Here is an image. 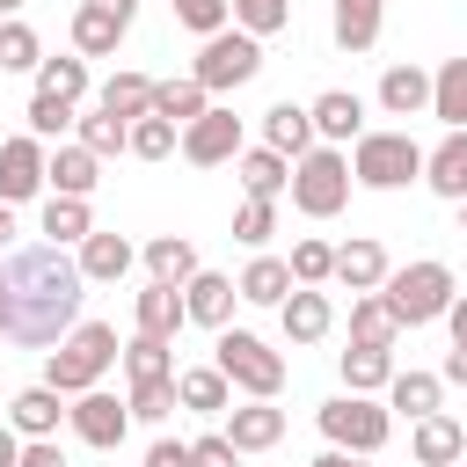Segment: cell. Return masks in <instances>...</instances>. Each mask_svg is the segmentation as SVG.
Segmentation results:
<instances>
[{
	"label": "cell",
	"mask_w": 467,
	"mask_h": 467,
	"mask_svg": "<svg viewBox=\"0 0 467 467\" xmlns=\"http://www.w3.org/2000/svg\"><path fill=\"white\" fill-rule=\"evenodd\" d=\"M409 452H416V467H452V460L467 452V431H460L452 416H416Z\"/></svg>",
	"instance_id": "cell-19"
},
{
	"label": "cell",
	"mask_w": 467,
	"mask_h": 467,
	"mask_svg": "<svg viewBox=\"0 0 467 467\" xmlns=\"http://www.w3.org/2000/svg\"><path fill=\"white\" fill-rule=\"evenodd\" d=\"M460 234H467V197H460Z\"/></svg>",
	"instance_id": "cell-58"
},
{
	"label": "cell",
	"mask_w": 467,
	"mask_h": 467,
	"mask_svg": "<svg viewBox=\"0 0 467 467\" xmlns=\"http://www.w3.org/2000/svg\"><path fill=\"white\" fill-rule=\"evenodd\" d=\"M445 321H452V343H467V292H452V306H445Z\"/></svg>",
	"instance_id": "cell-53"
},
{
	"label": "cell",
	"mask_w": 467,
	"mask_h": 467,
	"mask_svg": "<svg viewBox=\"0 0 467 467\" xmlns=\"http://www.w3.org/2000/svg\"><path fill=\"white\" fill-rule=\"evenodd\" d=\"M197 270H204V263H197V248H190L182 234H153V241H146V277H153V285H190Z\"/></svg>",
	"instance_id": "cell-25"
},
{
	"label": "cell",
	"mask_w": 467,
	"mask_h": 467,
	"mask_svg": "<svg viewBox=\"0 0 467 467\" xmlns=\"http://www.w3.org/2000/svg\"><path fill=\"white\" fill-rule=\"evenodd\" d=\"M379 109H387V117L431 109V73H423V66H387V73H379Z\"/></svg>",
	"instance_id": "cell-22"
},
{
	"label": "cell",
	"mask_w": 467,
	"mask_h": 467,
	"mask_svg": "<svg viewBox=\"0 0 467 467\" xmlns=\"http://www.w3.org/2000/svg\"><path fill=\"white\" fill-rule=\"evenodd\" d=\"M314 467H372V460H358V452H336V445H328V452H321Z\"/></svg>",
	"instance_id": "cell-54"
},
{
	"label": "cell",
	"mask_w": 467,
	"mask_h": 467,
	"mask_svg": "<svg viewBox=\"0 0 467 467\" xmlns=\"http://www.w3.org/2000/svg\"><path fill=\"white\" fill-rule=\"evenodd\" d=\"M7 234H15V219H7V204H0V241H7Z\"/></svg>",
	"instance_id": "cell-57"
},
{
	"label": "cell",
	"mask_w": 467,
	"mask_h": 467,
	"mask_svg": "<svg viewBox=\"0 0 467 467\" xmlns=\"http://www.w3.org/2000/svg\"><path fill=\"white\" fill-rule=\"evenodd\" d=\"M175 401H182L190 416H226L234 387H226V372H219V365H197V372H175Z\"/></svg>",
	"instance_id": "cell-26"
},
{
	"label": "cell",
	"mask_w": 467,
	"mask_h": 467,
	"mask_svg": "<svg viewBox=\"0 0 467 467\" xmlns=\"http://www.w3.org/2000/svg\"><path fill=\"white\" fill-rule=\"evenodd\" d=\"M168 7H175V22H182V29H197V36H219V29H226V15H234L226 0H168Z\"/></svg>",
	"instance_id": "cell-48"
},
{
	"label": "cell",
	"mask_w": 467,
	"mask_h": 467,
	"mask_svg": "<svg viewBox=\"0 0 467 467\" xmlns=\"http://www.w3.org/2000/svg\"><path fill=\"white\" fill-rule=\"evenodd\" d=\"M321 431H328V445H336V452L372 460V452L387 445L394 416H387L379 401H365V394H336V401H321Z\"/></svg>",
	"instance_id": "cell-8"
},
{
	"label": "cell",
	"mask_w": 467,
	"mask_h": 467,
	"mask_svg": "<svg viewBox=\"0 0 467 467\" xmlns=\"http://www.w3.org/2000/svg\"><path fill=\"white\" fill-rule=\"evenodd\" d=\"M36 88L58 95V102H80V95H88V66H80V58H44V66H36Z\"/></svg>",
	"instance_id": "cell-40"
},
{
	"label": "cell",
	"mask_w": 467,
	"mask_h": 467,
	"mask_svg": "<svg viewBox=\"0 0 467 467\" xmlns=\"http://www.w3.org/2000/svg\"><path fill=\"white\" fill-rule=\"evenodd\" d=\"M117 350H124V343H117L109 321H80V328L44 358V387H51V394H88V387L117 365Z\"/></svg>",
	"instance_id": "cell-2"
},
{
	"label": "cell",
	"mask_w": 467,
	"mask_h": 467,
	"mask_svg": "<svg viewBox=\"0 0 467 467\" xmlns=\"http://www.w3.org/2000/svg\"><path fill=\"white\" fill-rule=\"evenodd\" d=\"M190 467H241V452H234L226 438H197V445H190Z\"/></svg>",
	"instance_id": "cell-49"
},
{
	"label": "cell",
	"mask_w": 467,
	"mask_h": 467,
	"mask_svg": "<svg viewBox=\"0 0 467 467\" xmlns=\"http://www.w3.org/2000/svg\"><path fill=\"white\" fill-rule=\"evenodd\" d=\"M241 299H255V306H285L292 299V270L277 263V255H255L248 270H241V285H234Z\"/></svg>",
	"instance_id": "cell-35"
},
{
	"label": "cell",
	"mask_w": 467,
	"mask_h": 467,
	"mask_svg": "<svg viewBox=\"0 0 467 467\" xmlns=\"http://www.w3.org/2000/svg\"><path fill=\"white\" fill-rule=\"evenodd\" d=\"M66 124H73V102H58V95L36 88V95H29V139H58Z\"/></svg>",
	"instance_id": "cell-47"
},
{
	"label": "cell",
	"mask_w": 467,
	"mask_h": 467,
	"mask_svg": "<svg viewBox=\"0 0 467 467\" xmlns=\"http://www.w3.org/2000/svg\"><path fill=\"white\" fill-rule=\"evenodd\" d=\"M146 467H190V445H182V438H153Z\"/></svg>",
	"instance_id": "cell-51"
},
{
	"label": "cell",
	"mask_w": 467,
	"mask_h": 467,
	"mask_svg": "<svg viewBox=\"0 0 467 467\" xmlns=\"http://www.w3.org/2000/svg\"><path fill=\"white\" fill-rule=\"evenodd\" d=\"M452 270L445 263H409V270H387V306H394V321L401 328H423V321H445V306H452Z\"/></svg>",
	"instance_id": "cell-4"
},
{
	"label": "cell",
	"mask_w": 467,
	"mask_h": 467,
	"mask_svg": "<svg viewBox=\"0 0 467 467\" xmlns=\"http://www.w3.org/2000/svg\"><path fill=\"white\" fill-rule=\"evenodd\" d=\"M124 270H131V241H124V234H102V226H95V234L80 241V285H117Z\"/></svg>",
	"instance_id": "cell-21"
},
{
	"label": "cell",
	"mask_w": 467,
	"mask_h": 467,
	"mask_svg": "<svg viewBox=\"0 0 467 467\" xmlns=\"http://www.w3.org/2000/svg\"><path fill=\"white\" fill-rule=\"evenodd\" d=\"M277 321H285V336H292V343H321V336H328V321H336V306H328V292H321V285H292V299L277 306Z\"/></svg>",
	"instance_id": "cell-17"
},
{
	"label": "cell",
	"mask_w": 467,
	"mask_h": 467,
	"mask_svg": "<svg viewBox=\"0 0 467 467\" xmlns=\"http://www.w3.org/2000/svg\"><path fill=\"white\" fill-rule=\"evenodd\" d=\"M80 328V263L51 241L0 263V336L15 350H51Z\"/></svg>",
	"instance_id": "cell-1"
},
{
	"label": "cell",
	"mask_w": 467,
	"mask_h": 467,
	"mask_svg": "<svg viewBox=\"0 0 467 467\" xmlns=\"http://www.w3.org/2000/svg\"><path fill=\"white\" fill-rule=\"evenodd\" d=\"M117 358H124L131 387H146V379H175V358H168V343H153V336H131Z\"/></svg>",
	"instance_id": "cell-38"
},
{
	"label": "cell",
	"mask_w": 467,
	"mask_h": 467,
	"mask_svg": "<svg viewBox=\"0 0 467 467\" xmlns=\"http://www.w3.org/2000/svg\"><path fill=\"white\" fill-rule=\"evenodd\" d=\"M73 131H80V146H88L95 161H102V153H124V146H131V124L102 117V109H95V117H73Z\"/></svg>",
	"instance_id": "cell-41"
},
{
	"label": "cell",
	"mask_w": 467,
	"mask_h": 467,
	"mask_svg": "<svg viewBox=\"0 0 467 467\" xmlns=\"http://www.w3.org/2000/svg\"><path fill=\"white\" fill-rule=\"evenodd\" d=\"M175 146H182V161H190V168H219V161H234V153H241V117L212 102L197 124H182V139H175Z\"/></svg>",
	"instance_id": "cell-9"
},
{
	"label": "cell",
	"mask_w": 467,
	"mask_h": 467,
	"mask_svg": "<svg viewBox=\"0 0 467 467\" xmlns=\"http://www.w3.org/2000/svg\"><path fill=\"white\" fill-rule=\"evenodd\" d=\"M66 423H73V438L80 445H124V431H131V409L117 401V394H102V387H88V394H73V409H66Z\"/></svg>",
	"instance_id": "cell-10"
},
{
	"label": "cell",
	"mask_w": 467,
	"mask_h": 467,
	"mask_svg": "<svg viewBox=\"0 0 467 467\" xmlns=\"http://www.w3.org/2000/svg\"><path fill=\"white\" fill-rule=\"evenodd\" d=\"M234 7V22L248 29V36H277L285 22H292V0H226Z\"/></svg>",
	"instance_id": "cell-43"
},
{
	"label": "cell",
	"mask_w": 467,
	"mask_h": 467,
	"mask_svg": "<svg viewBox=\"0 0 467 467\" xmlns=\"http://www.w3.org/2000/svg\"><path fill=\"white\" fill-rule=\"evenodd\" d=\"M219 372H226V387H248L255 401H277V387H285V358L248 328H219Z\"/></svg>",
	"instance_id": "cell-7"
},
{
	"label": "cell",
	"mask_w": 467,
	"mask_h": 467,
	"mask_svg": "<svg viewBox=\"0 0 467 467\" xmlns=\"http://www.w3.org/2000/svg\"><path fill=\"white\" fill-rule=\"evenodd\" d=\"M306 124H314V139H328V146H358L365 139V102L350 95V88H328V95H314V109H306Z\"/></svg>",
	"instance_id": "cell-12"
},
{
	"label": "cell",
	"mask_w": 467,
	"mask_h": 467,
	"mask_svg": "<svg viewBox=\"0 0 467 467\" xmlns=\"http://www.w3.org/2000/svg\"><path fill=\"white\" fill-rule=\"evenodd\" d=\"M15 7H22V0H0V15H15Z\"/></svg>",
	"instance_id": "cell-59"
},
{
	"label": "cell",
	"mask_w": 467,
	"mask_h": 467,
	"mask_svg": "<svg viewBox=\"0 0 467 467\" xmlns=\"http://www.w3.org/2000/svg\"><path fill=\"white\" fill-rule=\"evenodd\" d=\"M58 416H66V394H51V387H22V394L7 401V423H15L22 438H51Z\"/></svg>",
	"instance_id": "cell-27"
},
{
	"label": "cell",
	"mask_w": 467,
	"mask_h": 467,
	"mask_svg": "<svg viewBox=\"0 0 467 467\" xmlns=\"http://www.w3.org/2000/svg\"><path fill=\"white\" fill-rule=\"evenodd\" d=\"M255 73H263V44H255L248 29L204 36V51H197V66H190V80H197L204 95H234V88H248Z\"/></svg>",
	"instance_id": "cell-6"
},
{
	"label": "cell",
	"mask_w": 467,
	"mask_h": 467,
	"mask_svg": "<svg viewBox=\"0 0 467 467\" xmlns=\"http://www.w3.org/2000/svg\"><path fill=\"white\" fill-rule=\"evenodd\" d=\"M139 423H161V416H175L182 401H175V379H146V387H131V401H124Z\"/></svg>",
	"instance_id": "cell-46"
},
{
	"label": "cell",
	"mask_w": 467,
	"mask_h": 467,
	"mask_svg": "<svg viewBox=\"0 0 467 467\" xmlns=\"http://www.w3.org/2000/svg\"><path fill=\"white\" fill-rule=\"evenodd\" d=\"M438 394H445L438 372H394V379H387V409H401L409 423H416V416H438Z\"/></svg>",
	"instance_id": "cell-33"
},
{
	"label": "cell",
	"mask_w": 467,
	"mask_h": 467,
	"mask_svg": "<svg viewBox=\"0 0 467 467\" xmlns=\"http://www.w3.org/2000/svg\"><path fill=\"white\" fill-rule=\"evenodd\" d=\"M44 51H36V29L29 22H0V73H36Z\"/></svg>",
	"instance_id": "cell-39"
},
{
	"label": "cell",
	"mask_w": 467,
	"mask_h": 467,
	"mask_svg": "<svg viewBox=\"0 0 467 467\" xmlns=\"http://www.w3.org/2000/svg\"><path fill=\"white\" fill-rule=\"evenodd\" d=\"M438 379H452V387H467V343H452V350H445V372H438Z\"/></svg>",
	"instance_id": "cell-52"
},
{
	"label": "cell",
	"mask_w": 467,
	"mask_h": 467,
	"mask_svg": "<svg viewBox=\"0 0 467 467\" xmlns=\"http://www.w3.org/2000/svg\"><path fill=\"white\" fill-rule=\"evenodd\" d=\"M15 460H22V438H15V431H0V467H15Z\"/></svg>",
	"instance_id": "cell-55"
},
{
	"label": "cell",
	"mask_w": 467,
	"mask_h": 467,
	"mask_svg": "<svg viewBox=\"0 0 467 467\" xmlns=\"http://www.w3.org/2000/svg\"><path fill=\"white\" fill-rule=\"evenodd\" d=\"M336 277H343L350 292H379V285H387V248H379V241H350V248H336Z\"/></svg>",
	"instance_id": "cell-32"
},
{
	"label": "cell",
	"mask_w": 467,
	"mask_h": 467,
	"mask_svg": "<svg viewBox=\"0 0 467 467\" xmlns=\"http://www.w3.org/2000/svg\"><path fill=\"white\" fill-rule=\"evenodd\" d=\"M88 7H109V15H124V22L139 15V0H88Z\"/></svg>",
	"instance_id": "cell-56"
},
{
	"label": "cell",
	"mask_w": 467,
	"mask_h": 467,
	"mask_svg": "<svg viewBox=\"0 0 467 467\" xmlns=\"http://www.w3.org/2000/svg\"><path fill=\"white\" fill-rule=\"evenodd\" d=\"M394 336H401V321H394V306H387L379 292H358V299H350V343H372V350H394Z\"/></svg>",
	"instance_id": "cell-30"
},
{
	"label": "cell",
	"mask_w": 467,
	"mask_h": 467,
	"mask_svg": "<svg viewBox=\"0 0 467 467\" xmlns=\"http://www.w3.org/2000/svg\"><path fill=\"white\" fill-rule=\"evenodd\" d=\"M285 270H292V285H328L336 277V248L328 241H292V263Z\"/></svg>",
	"instance_id": "cell-42"
},
{
	"label": "cell",
	"mask_w": 467,
	"mask_h": 467,
	"mask_svg": "<svg viewBox=\"0 0 467 467\" xmlns=\"http://www.w3.org/2000/svg\"><path fill=\"white\" fill-rule=\"evenodd\" d=\"M431 117L445 131H467V58H445L431 73Z\"/></svg>",
	"instance_id": "cell-28"
},
{
	"label": "cell",
	"mask_w": 467,
	"mask_h": 467,
	"mask_svg": "<svg viewBox=\"0 0 467 467\" xmlns=\"http://www.w3.org/2000/svg\"><path fill=\"white\" fill-rule=\"evenodd\" d=\"M328 29H336L343 51H372V44H379V0H336Z\"/></svg>",
	"instance_id": "cell-34"
},
{
	"label": "cell",
	"mask_w": 467,
	"mask_h": 467,
	"mask_svg": "<svg viewBox=\"0 0 467 467\" xmlns=\"http://www.w3.org/2000/svg\"><path fill=\"white\" fill-rule=\"evenodd\" d=\"M36 190H44V146L22 131L0 146V204H29Z\"/></svg>",
	"instance_id": "cell-11"
},
{
	"label": "cell",
	"mask_w": 467,
	"mask_h": 467,
	"mask_svg": "<svg viewBox=\"0 0 467 467\" xmlns=\"http://www.w3.org/2000/svg\"><path fill=\"white\" fill-rule=\"evenodd\" d=\"M423 182L438 190V197H467V131H445L431 153H423Z\"/></svg>",
	"instance_id": "cell-20"
},
{
	"label": "cell",
	"mask_w": 467,
	"mask_h": 467,
	"mask_svg": "<svg viewBox=\"0 0 467 467\" xmlns=\"http://www.w3.org/2000/svg\"><path fill=\"white\" fill-rule=\"evenodd\" d=\"M460 460H467V452H460Z\"/></svg>",
	"instance_id": "cell-60"
},
{
	"label": "cell",
	"mask_w": 467,
	"mask_h": 467,
	"mask_svg": "<svg viewBox=\"0 0 467 467\" xmlns=\"http://www.w3.org/2000/svg\"><path fill=\"white\" fill-rule=\"evenodd\" d=\"M15 467H66V452H58V445H51V438H29V445H22V460H15Z\"/></svg>",
	"instance_id": "cell-50"
},
{
	"label": "cell",
	"mask_w": 467,
	"mask_h": 467,
	"mask_svg": "<svg viewBox=\"0 0 467 467\" xmlns=\"http://www.w3.org/2000/svg\"><path fill=\"white\" fill-rule=\"evenodd\" d=\"M131 321H139V336L175 343V328L190 321V314H182V285H146V292L131 299Z\"/></svg>",
	"instance_id": "cell-16"
},
{
	"label": "cell",
	"mask_w": 467,
	"mask_h": 467,
	"mask_svg": "<svg viewBox=\"0 0 467 467\" xmlns=\"http://www.w3.org/2000/svg\"><path fill=\"white\" fill-rule=\"evenodd\" d=\"M95 109L117 117V124H139V117L153 109V80H146V73H109L102 95H95Z\"/></svg>",
	"instance_id": "cell-23"
},
{
	"label": "cell",
	"mask_w": 467,
	"mask_h": 467,
	"mask_svg": "<svg viewBox=\"0 0 467 467\" xmlns=\"http://www.w3.org/2000/svg\"><path fill=\"white\" fill-rule=\"evenodd\" d=\"M234 452H270L277 438H285V409H270V401H248V409H226V431H219Z\"/></svg>",
	"instance_id": "cell-14"
},
{
	"label": "cell",
	"mask_w": 467,
	"mask_h": 467,
	"mask_svg": "<svg viewBox=\"0 0 467 467\" xmlns=\"http://www.w3.org/2000/svg\"><path fill=\"white\" fill-rule=\"evenodd\" d=\"M124 15H109V7H88L80 0V15H73V51H88V58H102V51H117L124 44Z\"/></svg>",
	"instance_id": "cell-31"
},
{
	"label": "cell",
	"mask_w": 467,
	"mask_h": 467,
	"mask_svg": "<svg viewBox=\"0 0 467 467\" xmlns=\"http://www.w3.org/2000/svg\"><path fill=\"white\" fill-rule=\"evenodd\" d=\"M204 109H212V95H204L190 73H182V80H153V109H146V117H168V124L182 131V124H197Z\"/></svg>",
	"instance_id": "cell-29"
},
{
	"label": "cell",
	"mask_w": 467,
	"mask_h": 467,
	"mask_svg": "<svg viewBox=\"0 0 467 467\" xmlns=\"http://www.w3.org/2000/svg\"><path fill=\"white\" fill-rule=\"evenodd\" d=\"M416 175H423V146L409 131H365L350 153V182L365 190H409Z\"/></svg>",
	"instance_id": "cell-5"
},
{
	"label": "cell",
	"mask_w": 467,
	"mask_h": 467,
	"mask_svg": "<svg viewBox=\"0 0 467 467\" xmlns=\"http://www.w3.org/2000/svg\"><path fill=\"white\" fill-rule=\"evenodd\" d=\"M263 146H270V153H285V161H299V153L314 146L306 109H299V102H270V109H263Z\"/></svg>",
	"instance_id": "cell-24"
},
{
	"label": "cell",
	"mask_w": 467,
	"mask_h": 467,
	"mask_svg": "<svg viewBox=\"0 0 467 467\" xmlns=\"http://www.w3.org/2000/svg\"><path fill=\"white\" fill-rule=\"evenodd\" d=\"M292 204L306 212V219H336L343 204H350V161L336 153V146H306L299 161H292Z\"/></svg>",
	"instance_id": "cell-3"
},
{
	"label": "cell",
	"mask_w": 467,
	"mask_h": 467,
	"mask_svg": "<svg viewBox=\"0 0 467 467\" xmlns=\"http://www.w3.org/2000/svg\"><path fill=\"white\" fill-rule=\"evenodd\" d=\"M234 175H241V190H248V197H270V204H277V197H285V182H292V161H285V153H270V146H241V153H234Z\"/></svg>",
	"instance_id": "cell-18"
},
{
	"label": "cell",
	"mask_w": 467,
	"mask_h": 467,
	"mask_svg": "<svg viewBox=\"0 0 467 467\" xmlns=\"http://www.w3.org/2000/svg\"><path fill=\"white\" fill-rule=\"evenodd\" d=\"M44 234H51V248H66V241H88V234H95V219H88V197H44Z\"/></svg>",
	"instance_id": "cell-37"
},
{
	"label": "cell",
	"mask_w": 467,
	"mask_h": 467,
	"mask_svg": "<svg viewBox=\"0 0 467 467\" xmlns=\"http://www.w3.org/2000/svg\"><path fill=\"white\" fill-rule=\"evenodd\" d=\"M394 379V350H372V343H350L343 350V394H372Z\"/></svg>",
	"instance_id": "cell-36"
},
{
	"label": "cell",
	"mask_w": 467,
	"mask_h": 467,
	"mask_svg": "<svg viewBox=\"0 0 467 467\" xmlns=\"http://www.w3.org/2000/svg\"><path fill=\"white\" fill-rule=\"evenodd\" d=\"M175 139H182V131H175L168 117H139V124H131V146H124V153H139V161H168V153H175Z\"/></svg>",
	"instance_id": "cell-44"
},
{
	"label": "cell",
	"mask_w": 467,
	"mask_h": 467,
	"mask_svg": "<svg viewBox=\"0 0 467 467\" xmlns=\"http://www.w3.org/2000/svg\"><path fill=\"white\" fill-rule=\"evenodd\" d=\"M234 277H219V270H197L190 285H182V314L197 321V328H226L234 321Z\"/></svg>",
	"instance_id": "cell-13"
},
{
	"label": "cell",
	"mask_w": 467,
	"mask_h": 467,
	"mask_svg": "<svg viewBox=\"0 0 467 467\" xmlns=\"http://www.w3.org/2000/svg\"><path fill=\"white\" fill-rule=\"evenodd\" d=\"M270 234H277V204H270V197H248V204L234 212V241H241V248H263Z\"/></svg>",
	"instance_id": "cell-45"
},
{
	"label": "cell",
	"mask_w": 467,
	"mask_h": 467,
	"mask_svg": "<svg viewBox=\"0 0 467 467\" xmlns=\"http://www.w3.org/2000/svg\"><path fill=\"white\" fill-rule=\"evenodd\" d=\"M44 182H51V197H88L95 182H102V161L73 139V146H58V153H44Z\"/></svg>",
	"instance_id": "cell-15"
}]
</instances>
